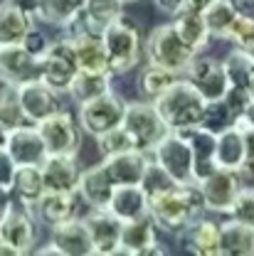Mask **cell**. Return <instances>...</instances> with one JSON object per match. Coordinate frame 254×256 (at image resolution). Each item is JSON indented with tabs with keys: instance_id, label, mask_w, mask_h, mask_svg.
<instances>
[{
	"instance_id": "1",
	"label": "cell",
	"mask_w": 254,
	"mask_h": 256,
	"mask_svg": "<svg viewBox=\"0 0 254 256\" xmlns=\"http://www.w3.org/2000/svg\"><path fill=\"white\" fill-rule=\"evenodd\" d=\"M200 214H205V204L197 182H170L148 194V217L168 234H180Z\"/></svg>"
},
{
	"instance_id": "2",
	"label": "cell",
	"mask_w": 254,
	"mask_h": 256,
	"mask_svg": "<svg viewBox=\"0 0 254 256\" xmlns=\"http://www.w3.org/2000/svg\"><path fill=\"white\" fill-rule=\"evenodd\" d=\"M101 40H104L109 69L114 76L128 74L131 69L138 66L141 54H143V40H141V30L133 18H128L126 12L119 15L114 22H109L101 30Z\"/></svg>"
},
{
	"instance_id": "3",
	"label": "cell",
	"mask_w": 254,
	"mask_h": 256,
	"mask_svg": "<svg viewBox=\"0 0 254 256\" xmlns=\"http://www.w3.org/2000/svg\"><path fill=\"white\" fill-rule=\"evenodd\" d=\"M153 104L170 130H190V128L200 126L205 116V106H207V101L185 82V76H180Z\"/></svg>"
},
{
	"instance_id": "4",
	"label": "cell",
	"mask_w": 254,
	"mask_h": 256,
	"mask_svg": "<svg viewBox=\"0 0 254 256\" xmlns=\"http://www.w3.org/2000/svg\"><path fill=\"white\" fill-rule=\"evenodd\" d=\"M143 54H146L148 64L163 66V69L175 72L180 76H183V72L188 69V64L195 57V52L175 32L173 22L158 25V28H153L148 32V37L143 40Z\"/></svg>"
},
{
	"instance_id": "5",
	"label": "cell",
	"mask_w": 254,
	"mask_h": 256,
	"mask_svg": "<svg viewBox=\"0 0 254 256\" xmlns=\"http://www.w3.org/2000/svg\"><path fill=\"white\" fill-rule=\"evenodd\" d=\"M126 104H128L126 98L119 94V92H114V89H109L104 94L79 104V108H77V124L82 128V133H87L92 138H99L106 130L121 126L124 114H126Z\"/></svg>"
},
{
	"instance_id": "6",
	"label": "cell",
	"mask_w": 254,
	"mask_h": 256,
	"mask_svg": "<svg viewBox=\"0 0 254 256\" xmlns=\"http://www.w3.org/2000/svg\"><path fill=\"white\" fill-rule=\"evenodd\" d=\"M121 126L131 133L136 148L143 150V153H151L153 146L170 130L168 124L163 121V116L158 114L156 104L153 101H146V98L126 104V114H124Z\"/></svg>"
},
{
	"instance_id": "7",
	"label": "cell",
	"mask_w": 254,
	"mask_h": 256,
	"mask_svg": "<svg viewBox=\"0 0 254 256\" xmlns=\"http://www.w3.org/2000/svg\"><path fill=\"white\" fill-rule=\"evenodd\" d=\"M77 72H79V62H77L72 40L67 34L52 40L47 52L40 57V82H45L57 94H67Z\"/></svg>"
},
{
	"instance_id": "8",
	"label": "cell",
	"mask_w": 254,
	"mask_h": 256,
	"mask_svg": "<svg viewBox=\"0 0 254 256\" xmlns=\"http://www.w3.org/2000/svg\"><path fill=\"white\" fill-rule=\"evenodd\" d=\"M151 160L173 180V182H195L192 180V150L185 133L168 130L151 150Z\"/></svg>"
},
{
	"instance_id": "9",
	"label": "cell",
	"mask_w": 254,
	"mask_h": 256,
	"mask_svg": "<svg viewBox=\"0 0 254 256\" xmlns=\"http://www.w3.org/2000/svg\"><path fill=\"white\" fill-rule=\"evenodd\" d=\"M185 82L190 84L197 94L205 101H217L222 98L229 82H227V72H224L222 60H215L210 54L197 52L192 57V62L188 64V69L183 72Z\"/></svg>"
},
{
	"instance_id": "10",
	"label": "cell",
	"mask_w": 254,
	"mask_h": 256,
	"mask_svg": "<svg viewBox=\"0 0 254 256\" xmlns=\"http://www.w3.org/2000/svg\"><path fill=\"white\" fill-rule=\"evenodd\" d=\"M242 175L237 170H227V168H215L207 178H202L197 182L200 194H202V204L205 212L212 214H227L237 192L242 190Z\"/></svg>"
},
{
	"instance_id": "11",
	"label": "cell",
	"mask_w": 254,
	"mask_h": 256,
	"mask_svg": "<svg viewBox=\"0 0 254 256\" xmlns=\"http://www.w3.org/2000/svg\"><path fill=\"white\" fill-rule=\"evenodd\" d=\"M45 143H47V150L50 153H62V156H79V148H82V128L77 124V118L60 108L57 114L47 116L45 121L37 124Z\"/></svg>"
},
{
	"instance_id": "12",
	"label": "cell",
	"mask_w": 254,
	"mask_h": 256,
	"mask_svg": "<svg viewBox=\"0 0 254 256\" xmlns=\"http://www.w3.org/2000/svg\"><path fill=\"white\" fill-rule=\"evenodd\" d=\"M5 150L15 165H42V160L50 156L37 124H23L10 128L5 138Z\"/></svg>"
},
{
	"instance_id": "13",
	"label": "cell",
	"mask_w": 254,
	"mask_h": 256,
	"mask_svg": "<svg viewBox=\"0 0 254 256\" xmlns=\"http://www.w3.org/2000/svg\"><path fill=\"white\" fill-rule=\"evenodd\" d=\"M67 37L72 40V47H74L79 69H87V72H109V74H111L101 32L87 28V25L79 20L77 25H72V28L67 30Z\"/></svg>"
},
{
	"instance_id": "14",
	"label": "cell",
	"mask_w": 254,
	"mask_h": 256,
	"mask_svg": "<svg viewBox=\"0 0 254 256\" xmlns=\"http://www.w3.org/2000/svg\"><path fill=\"white\" fill-rule=\"evenodd\" d=\"M82 220H84L87 229H89L94 254L119 256L121 229H124V222H121V220H116L109 210H94V207H89V212H87Z\"/></svg>"
},
{
	"instance_id": "15",
	"label": "cell",
	"mask_w": 254,
	"mask_h": 256,
	"mask_svg": "<svg viewBox=\"0 0 254 256\" xmlns=\"http://www.w3.org/2000/svg\"><path fill=\"white\" fill-rule=\"evenodd\" d=\"M50 244L57 256H92V236L82 217H69L50 229Z\"/></svg>"
},
{
	"instance_id": "16",
	"label": "cell",
	"mask_w": 254,
	"mask_h": 256,
	"mask_svg": "<svg viewBox=\"0 0 254 256\" xmlns=\"http://www.w3.org/2000/svg\"><path fill=\"white\" fill-rule=\"evenodd\" d=\"M0 234L13 244L18 256L32 254L37 249V217H35V212L28 207L15 204L0 224Z\"/></svg>"
},
{
	"instance_id": "17",
	"label": "cell",
	"mask_w": 254,
	"mask_h": 256,
	"mask_svg": "<svg viewBox=\"0 0 254 256\" xmlns=\"http://www.w3.org/2000/svg\"><path fill=\"white\" fill-rule=\"evenodd\" d=\"M40 79V60L30 54L23 44L0 47V82L3 84H28Z\"/></svg>"
},
{
	"instance_id": "18",
	"label": "cell",
	"mask_w": 254,
	"mask_h": 256,
	"mask_svg": "<svg viewBox=\"0 0 254 256\" xmlns=\"http://www.w3.org/2000/svg\"><path fill=\"white\" fill-rule=\"evenodd\" d=\"M119 254H128V256L165 254V249L160 246V242H158V226L153 224L151 217H141V220H133V222H124Z\"/></svg>"
},
{
	"instance_id": "19",
	"label": "cell",
	"mask_w": 254,
	"mask_h": 256,
	"mask_svg": "<svg viewBox=\"0 0 254 256\" xmlns=\"http://www.w3.org/2000/svg\"><path fill=\"white\" fill-rule=\"evenodd\" d=\"M18 94H20L23 114H25L28 124H40V121H45L47 116H52V114H57L62 108L60 94L55 89H50L40 79L28 82V84H20L18 86Z\"/></svg>"
},
{
	"instance_id": "20",
	"label": "cell",
	"mask_w": 254,
	"mask_h": 256,
	"mask_svg": "<svg viewBox=\"0 0 254 256\" xmlns=\"http://www.w3.org/2000/svg\"><path fill=\"white\" fill-rule=\"evenodd\" d=\"M45 190L50 192H77L82 168L77 156H62V153H50L40 165Z\"/></svg>"
},
{
	"instance_id": "21",
	"label": "cell",
	"mask_w": 254,
	"mask_h": 256,
	"mask_svg": "<svg viewBox=\"0 0 254 256\" xmlns=\"http://www.w3.org/2000/svg\"><path fill=\"white\" fill-rule=\"evenodd\" d=\"M101 165L109 172L114 185H141L151 168V153H143L136 148V150H126L119 156L101 158Z\"/></svg>"
},
{
	"instance_id": "22",
	"label": "cell",
	"mask_w": 254,
	"mask_h": 256,
	"mask_svg": "<svg viewBox=\"0 0 254 256\" xmlns=\"http://www.w3.org/2000/svg\"><path fill=\"white\" fill-rule=\"evenodd\" d=\"M220 229H222V222H215V220H207L205 214H200L178 236L188 254L220 256Z\"/></svg>"
},
{
	"instance_id": "23",
	"label": "cell",
	"mask_w": 254,
	"mask_h": 256,
	"mask_svg": "<svg viewBox=\"0 0 254 256\" xmlns=\"http://www.w3.org/2000/svg\"><path fill=\"white\" fill-rule=\"evenodd\" d=\"M106 210L121 222L148 217V192L141 185H116Z\"/></svg>"
},
{
	"instance_id": "24",
	"label": "cell",
	"mask_w": 254,
	"mask_h": 256,
	"mask_svg": "<svg viewBox=\"0 0 254 256\" xmlns=\"http://www.w3.org/2000/svg\"><path fill=\"white\" fill-rule=\"evenodd\" d=\"M114 188H116V185L111 182L109 172H106L104 165L99 162V165H92V168L82 170V178H79V185H77V197H79L87 207L106 210Z\"/></svg>"
},
{
	"instance_id": "25",
	"label": "cell",
	"mask_w": 254,
	"mask_h": 256,
	"mask_svg": "<svg viewBox=\"0 0 254 256\" xmlns=\"http://www.w3.org/2000/svg\"><path fill=\"white\" fill-rule=\"evenodd\" d=\"M180 133H185L192 150V180L200 182L202 178H207L217 168V162H215V138H217V133L207 130L205 126H195L190 130H180Z\"/></svg>"
},
{
	"instance_id": "26",
	"label": "cell",
	"mask_w": 254,
	"mask_h": 256,
	"mask_svg": "<svg viewBox=\"0 0 254 256\" xmlns=\"http://www.w3.org/2000/svg\"><path fill=\"white\" fill-rule=\"evenodd\" d=\"M37 224L52 229L55 224L64 222L69 217L77 214V192H50L45 190V194L37 200V204L32 207Z\"/></svg>"
},
{
	"instance_id": "27",
	"label": "cell",
	"mask_w": 254,
	"mask_h": 256,
	"mask_svg": "<svg viewBox=\"0 0 254 256\" xmlns=\"http://www.w3.org/2000/svg\"><path fill=\"white\" fill-rule=\"evenodd\" d=\"M8 190L13 194L15 204L32 210L37 204V200L45 194V180H42L40 165H15V172H13Z\"/></svg>"
},
{
	"instance_id": "28",
	"label": "cell",
	"mask_w": 254,
	"mask_h": 256,
	"mask_svg": "<svg viewBox=\"0 0 254 256\" xmlns=\"http://www.w3.org/2000/svg\"><path fill=\"white\" fill-rule=\"evenodd\" d=\"M84 0H37L35 20L57 30H69L82 20Z\"/></svg>"
},
{
	"instance_id": "29",
	"label": "cell",
	"mask_w": 254,
	"mask_h": 256,
	"mask_svg": "<svg viewBox=\"0 0 254 256\" xmlns=\"http://www.w3.org/2000/svg\"><path fill=\"white\" fill-rule=\"evenodd\" d=\"M35 22L37 20L30 12L18 8L13 0H3L0 2V47L23 44L25 34L35 28Z\"/></svg>"
},
{
	"instance_id": "30",
	"label": "cell",
	"mask_w": 254,
	"mask_h": 256,
	"mask_svg": "<svg viewBox=\"0 0 254 256\" xmlns=\"http://www.w3.org/2000/svg\"><path fill=\"white\" fill-rule=\"evenodd\" d=\"M215 162L217 168H227V170H237L244 162V128L239 124L224 128L215 138Z\"/></svg>"
},
{
	"instance_id": "31",
	"label": "cell",
	"mask_w": 254,
	"mask_h": 256,
	"mask_svg": "<svg viewBox=\"0 0 254 256\" xmlns=\"http://www.w3.org/2000/svg\"><path fill=\"white\" fill-rule=\"evenodd\" d=\"M173 28H175V32L180 34V40L190 47L195 54L205 52L210 40H212V34H210L207 25H205L202 12H197V10H185L178 18H173Z\"/></svg>"
},
{
	"instance_id": "32",
	"label": "cell",
	"mask_w": 254,
	"mask_h": 256,
	"mask_svg": "<svg viewBox=\"0 0 254 256\" xmlns=\"http://www.w3.org/2000/svg\"><path fill=\"white\" fill-rule=\"evenodd\" d=\"M109 89H114V74H109V72H87V69H79L77 76L72 79L67 94L79 106V104H84V101H89V98H94V96L104 94V92H109Z\"/></svg>"
},
{
	"instance_id": "33",
	"label": "cell",
	"mask_w": 254,
	"mask_h": 256,
	"mask_svg": "<svg viewBox=\"0 0 254 256\" xmlns=\"http://www.w3.org/2000/svg\"><path fill=\"white\" fill-rule=\"evenodd\" d=\"M254 254V229L227 217L220 229V256H252Z\"/></svg>"
},
{
	"instance_id": "34",
	"label": "cell",
	"mask_w": 254,
	"mask_h": 256,
	"mask_svg": "<svg viewBox=\"0 0 254 256\" xmlns=\"http://www.w3.org/2000/svg\"><path fill=\"white\" fill-rule=\"evenodd\" d=\"M224 72H227V82L229 86H239L254 94V52L232 47L222 60Z\"/></svg>"
},
{
	"instance_id": "35",
	"label": "cell",
	"mask_w": 254,
	"mask_h": 256,
	"mask_svg": "<svg viewBox=\"0 0 254 256\" xmlns=\"http://www.w3.org/2000/svg\"><path fill=\"white\" fill-rule=\"evenodd\" d=\"M239 15V8L234 0H212L205 10H202V18H205V25L210 34L215 40H227V34L232 30V22L237 20Z\"/></svg>"
},
{
	"instance_id": "36",
	"label": "cell",
	"mask_w": 254,
	"mask_h": 256,
	"mask_svg": "<svg viewBox=\"0 0 254 256\" xmlns=\"http://www.w3.org/2000/svg\"><path fill=\"white\" fill-rule=\"evenodd\" d=\"M180 79V74L175 72H168L163 66H156V64H146L138 74V92H141V98L146 101H156L158 96H163L175 82Z\"/></svg>"
},
{
	"instance_id": "37",
	"label": "cell",
	"mask_w": 254,
	"mask_h": 256,
	"mask_svg": "<svg viewBox=\"0 0 254 256\" xmlns=\"http://www.w3.org/2000/svg\"><path fill=\"white\" fill-rule=\"evenodd\" d=\"M124 0H84L82 22L92 30H104L109 22H114L119 15H124Z\"/></svg>"
},
{
	"instance_id": "38",
	"label": "cell",
	"mask_w": 254,
	"mask_h": 256,
	"mask_svg": "<svg viewBox=\"0 0 254 256\" xmlns=\"http://www.w3.org/2000/svg\"><path fill=\"white\" fill-rule=\"evenodd\" d=\"M0 124L8 128V130L28 124V118L23 114V104H20L18 86H13V84H3L0 86Z\"/></svg>"
},
{
	"instance_id": "39",
	"label": "cell",
	"mask_w": 254,
	"mask_h": 256,
	"mask_svg": "<svg viewBox=\"0 0 254 256\" xmlns=\"http://www.w3.org/2000/svg\"><path fill=\"white\" fill-rule=\"evenodd\" d=\"M94 140H96V148H99L101 158L119 156V153H126V150H136V143H133L131 133L124 126L111 128V130H106L104 136H99Z\"/></svg>"
},
{
	"instance_id": "40",
	"label": "cell",
	"mask_w": 254,
	"mask_h": 256,
	"mask_svg": "<svg viewBox=\"0 0 254 256\" xmlns=\"http://www.w3.org/2000/svg\"><path fill=\"white\" fill-rule=\"evenodd\" d=\"M227 42H232V47L254 52V15L252 12H242L237 15V20L232 22V30L227 34Z\"/></svg>"
},
{
	"instance_id": "41",
	"label": "cell",
	"mask_w": 254,
	"mask_h": 256,
	"mask_svg": "<svg viewBox=\"0 0 254 256\" xmlns=\"http://www.w3.org/2000/svg\"><path fill=\"white\" fill-rule=\"evenodd\" d=\"M234 124H237V118H234L232 111L224 106L222 98H217V101H207V106H205V116H202V124H200V126H205L207 130H212V133H220V130L234 126Z\"/></svg>"
},
{
	"instance_id": "42",
	"label": "cell",
	"mask_w": 254,
	"mask_h": 256,
	"mask_svg": "<svg viewBox=\"0 0 254 256\" xmlns=\"http://www.w3.org/2000/svg\"><path fill=\"white\" fill-rule=\"evenodd\" d=\"M227 217L254 229V185H242V190L237 192Z\"/></svg>"
},
{
	"instance_id": "43",
	"label": "cell",
	"mask_w": 254,
	"mask_h": 256,
	"mask_svg": "<svg viewBox=\"0 0 254 256\" xmlns=\"http://www.w3.org/2000/svg\"><path fill=\"white\" fill-rule=\"evenodd\" d=\"M249 98H252V94H249L247 89H239V86H227L222 101H224V106L232 111V116L237 118V124H239V118H242V114H244V108H247Z\"/></svg>"
},
{
	"instance_id": "44",
	"label": "cell",
	"mask_w": 254,
	"mask_h": 256,
	"mask_svg": "<svg viewBox=\"0 0 254 256\" xmlns=\"http://www.w3.org/2000/svg\"><path fill=\"white\" fill-rule=\"evenodd\" d=\"M242 182L244 185H254V130L244 128V162L239 168Z\"/></svg>"
},
{
	"instance_id": "45",
	"label": "cell",
	"mask_w": 254,
	"mask_h": 256,
	"mask_svg": "<svg viewBox=\"0 0 254 256\" xmlns=\"http://www.w3.org/2000/svg\"><path fill=\"white\" fill-rule=\"evenodd\" d=\"M50 42H52V40H50V37H47L45 32H42L40 28H37V25H35V28H32V30L25 34V40H23V47H25V50H28L30 54H35V57L40 60V57H42V54L47 52Z\"/></svg>"
},
{
	"instance_id": "46",
	"label": "cell",
	"mask_w": 254,
	"mask_h": 256,
	"mask_svg": "<svg viewBox=\"0 0 254 256\" xmlns=\"http://www.w3.org/2000/svg\"><path fill=\"white\" fill-rule=\"evenodd\" d=\"M153 2H156V8L160 12L168 15V18H178L180 12L188 10V0H153Z\"/></svg>"
},
{
	"instance_id": "47",
	"label": "cell",
	"mask_w": 254,
	"mask_h": 256,
	"mask_svg": "<svg viewBox=\"0 0 254 256\" xmlns=\"http://www.w3.org/2000/svg\"><path fill=\"white\" fill-rule=\"evenodd\" d=\"M13 172H15V162L8 156L5 148H0V188H10Z\"/></svg>"
},
{
	"instance_id": "48",
	"label": "cell",
	"mask_w": 254,
	"mask_h": 256,
	"mask_svg": "<svg viewBox=\"0 0 254 256\" xmlns=\"http://www.w3.org/2000/svg\"><path fill=\"white\" fill-rule=\"evenodd\" d=\"M15 207V200H13V194H10V190L8 188H0V224H3V220L8 217V212Z\"/></svg>"
},
{
	"instance_id": "49",
	"label": "cell",
	"mask_w": 254,
	"mask_h": 256,
	"mask_svg": "<svg viewBox=\"0 0 254 256\" xmlns=\"http://www.w3.org/2000/svg\"><path fill=\"white\" fill-rule=\"evenodd\" d=\"M239 126L254 130V94L249 98V104H247V108H244V114H242V118H239Z\"/></svg>"
},
{
	"instance_id": "50",
	"label": "cell",
	"mask_w": 254,
	"mask_h": 256,
	"mask_svg": "<svg viewBox=\"0 0 254 256\" xmlns=\"http://www.w3.org/2000/svg\"><path fill=\"white\" fill-rule=\"evenodd\" d=\"M18 8H23L25 12H30L32 18H35V10H37V0H13Z\"/></svg>"
},
{
	"instance_id": "51",
	"label": "cell",
	"mask_w": 254,
	"mask_h": 256,
	"mask_svg": "<svg viewBox=\"0 0 254 256\" xmlns=\"http://www.w3.org/2000/svg\"><path fill=\"white\" fill-rule=\"evenodd\" d=\"M0 256H18V252L13 249V244H10L3 234H0Z\"/></svg>"
},
{
	"instance_id": "52",
	"label": "cell",
	"mask_w": 254,
	"mask_h": 256,
	"mask_svg": "<svg viewBox=\"0 0 254 256\" xmlns=\"http://www.w3.org/2000/svg\"><path fill=\"white\" fill-rule=\"evenodd\" d=\"M210 2H212V0H188V10H197V12H202Z\"/></svg>"
},
{
	"instance_id": "53",
	"label": "cell",
	"mask_w": 254,
	"mask_h": 256,
	"mask_svg": "<svg viewBox=\"0 0 254 256\" xmlns=\"http://www.w3.org/2000/svg\"><path fill=\"white\" fill-rule=\"evenodd\" d=\"M5 138H8V128L0 124V148H5Z\"/></svg>"
},
{
	"instance_id": "54",
	"label": "cell",
	"mask_w": 254,
	"mask_h": 256,
	"mask_svg": "<svg viewBox=\"0 0 254 256\" xmlns=\"http://www.w3.org/2000/svg\"><path fill=\"white\" fill-rule=\"evenodd\" d=\"M124 2H133V0H124Z\"/></svg>"
}]
</instances>
